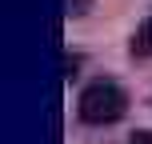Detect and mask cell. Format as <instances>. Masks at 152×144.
<instances>
[{
	"label": "cell",
	"instance_id": "cell-1",
	"mask_svg": "<svg viewBox=\"0 0 152 144\" xmlns=\"http://www.w3.org/2000/svg\"><path fill=\"white\" fill-rule=\"evenodd\" d=\"M124 108H128V96H124V88L116 80H92L76 100V116L84 124H96V128L116 124L124 116Z\"/></svg>",
	"mask_w": 152,
	"mask_h": 144
},
{
	"label": "cell",
	"instance_id": "cell-2",
	"mask_svg": "<svg viewBox=\"0 0 152 144\" xmlns=\"http://www.w3.org/2000/svg\"><path fill=\"white\" fill-rule=\"evenodd\" d=\"M128 52H132V60H148L152 56V16H144L136 24V32L128 40Z\"/></svg>",
	"mask_w": 152,
	"mask_h": 144
},
{
	"label": "cell",
	"instance_id": "cell-3",
	"mask_svg": "<svg viewBox=\"0 0 152 144\" xmlns=\"http://www.w3.org/2000/svg\"><path fill=\"white\" fill-rule=\"evenodd\" d=\"M64 4H68V16H80V12H88L92 0H64Z\"/></svg>",
	"mask_w": 152,
	"mask_h": 144
},
{
	"label": "cell",
	"instance_id": "cell-4",
	"mask_svg": "<svg viewBox=\"0 0 152 144\" xmlns=\"http://www.w3.org/2000/svg\"><path fill=\"white\" fill-rule=\"evenodd\" d=\"M136 144H152V132H140V136H136Z\"/></svg>",
	"mask_w": 152,
	"mask_h": 144
}]
</instances>
